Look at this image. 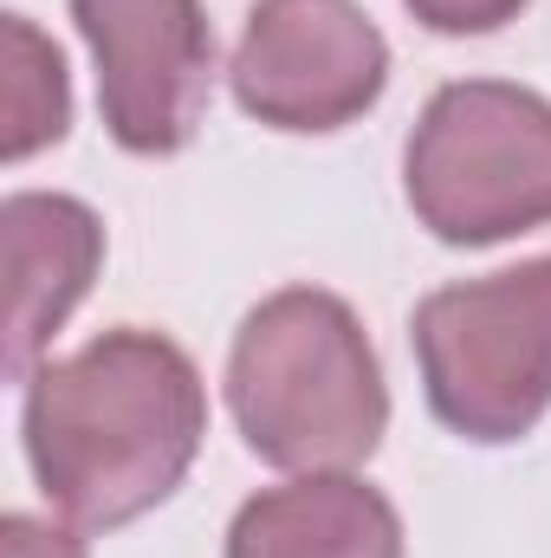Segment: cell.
<instances>
[{
  "label": "cell",
  "mask_w": 551,
  "mask_h": 558,
  "mask_svg": "<svg viewBox=\"0 0 551 558\" xmlns=\"http://www.w3.org/2000/svg\"><path fill=\"white\" fill-rule=\"evenodd\" d=\"M20 435L39 494L78 533H111L182 487L208 435V390L175 338L118 325L26 377Z\"/></svg>",
  "instance_id": "6da1fadb"
},
{
  "label": "cell",
  "mask_w": 551,
  "mask_h": 558,
  "mask_svg": "<svg viewBox=\"0 0 551 558\" xmlns=\"http://www.w3.org/2000/svg\"><path fill=\"white\" fill-rule=\"evenodd\" d=\"M228 410L267 468L351 474L370 461L390 428V390L364 318L318 286L260 299L228 351Z\"/></svg>",
  "instance_id": "7a4b0ae2"
},
{
  "label": "cell",
  "mask_w": 551,
  "mask_h": 558,
  "mask_svg": "<svg viewBox=\"0 0 551 558\" xmlns=\"http://www.w3.org/2000/svg\"><path fill=\"white\" fill-rule=\"evenodd\" d=\"M415 221L441 247H493L551 221V105L506 78H454L403 149Z\"/></svg>",
  "instance_id": "3957f363"
},
{
  "label": "cell",
  "mask_w": 551,
  "mask_h": 558,
  "mask_svg": "<svg viewBox=\"0 0 551 558\" xmlns=\"http://www.w3.org/2000/svg\"><path fill=\"white\" fill-rule=\"evenodd\" d=\"M409 338L428 410L461 441L532 435L551 410V254L428 292Z\"/></svg>",
  "instance_id": "277c9868"
},
{
  "label": "cell",
  "mask_w": 551,
  "mask_h": 558,
  "mask_svg": "<svg viewBox=\"0 0 551 558\" xmlns=\"http://www.w3.org/2000/svg\"><path fill=\"white\" fill-rule=\"evenodd\" d=\"M234 105L267 131L325 137L390 85V39L357 0H260L228 65Z\"/></svg>",
  "instance_id": "5b68a950"
},
{
  "label": "cell",
  "mask_w": 551,
  "mask_h": 558,
  "mask_svg": "<svg viewBox=\"0 0 551 558\" xmlns=\"http://www.w3.org/2000/svg\"><path fill=\"white\" fill-rule=\"evenodd\" d=\"M98 59V111L118 149H188L215 98V26L201 0H72Z\"/></svg>",
  "instance_id": "8992f818"
},
{
  "label": "cell",
  "mask_w": 551,
  "mask_h": 558,
  "mask_svg": "<svg viewBox=\"0 0 551 558\" xmlns=\"http://www.w3.org/2000/svg\"><path fill=\"white\" fill-rule=\"evenodd\" d=\"M7 234V377L26 384L33 357L59 338L105 260V221L78 195L20 189L0 208Z\"/></svg>",
  "instance_id": "52a82bcc"
},
{
  "label": "cell",
  "mask_w": 551,
  "mask_h": 558,
  "mask_svg": "<svg viewBox=\"0 0 551 558\" xmlns=\"http://www.w3.org/2000/svg\"><path fill=\"white\" fill-rule=\"evenodd\" d=\"M228 558H403V513L357 474H298L234 513Z\"/></svg>",
  "instance_id": "ba28073f"
},
{
  "label": "cell",
  "mask_w": 551,
  "mask_h": 558,
  "mask_svg": "<svg viewBox=\"0 0 551 558\" xmlns=\"http://www.w3.org/2000/svg\"><path fill=\"white\" fill-rule=\"evenodd\" d=\"M7 162H26L33 149L65 137L72 124V85H65V59L59 46L13 13L7 20Z\"/></svg>",
  "instance_id": "9c48e42d"
},
{
  "label": "cell",
  "mask_w": 551,
  "mask_h": 558,
  "mask_svg": "<svg viewBox=\"0 0 551 558\" xmlns=\"http://www.w3.org/2000/svg\"><path fill=\"white\" fill-rule=\"evenodd\" d=\"M415 20L441 39H467V33H500L506 20L526 13V0H403Z\"/></svg>",
  "instance_id": "30bf717a"
},
{
  "label": "cell",
  "mask_w": 551,
  "mask_h": 558,
  "mask_svg": "<svg viewBox=\"0 0 551 558\" xmlns=\"http://www.w3.org/2000/svg\"><path fill=\"white\" fill-rule=\"evenodd\" d=\"M0 558H85V539H72L65 526H46L33 513H7L0 520Z\"/></svg>",
  "instance_id": "8fae6325"
}]
</instances>
